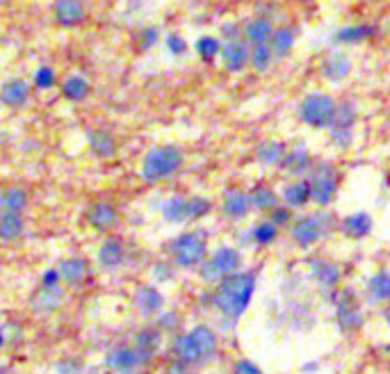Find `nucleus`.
Listing matches in <instances>:
<instances>
[{"label": "nucleus", "mask_w": 390, "mask_h": 374, "mask_svg": "<svg viewBox=\"0 0 390 374\" xmlns=\"http://www.w3.org/2000/svg\"><path fill=\"white\" fill-rule=\"evenodd\" d=\"M256 272H235L229 279L217 283L210 295L213 308L224 317V322L235 324L249 308L253 295H256Z\"/></svg>", "instance_id": "nucleus-1"}, {"label": "nucleus", "mask_w": 390, "mask_h": 374, "mask_svg": "<svg viewBox=\"0 0 390 374\" xmlns=\"http://www.w3.org/2000/svg\"><path fill=\"white\" fill-rule=\"evenodd\" d=\"M183 162H185V155L178 146H171V144L156 146V149H151L144 155L140 176L149 185H158V182L174 178L183 169Z\"/></svg>", "instance_id": "nucleus-2"}, {"label": "nucleus", "mask_w": 390, "mask_h": 374, "mask_svg": "<svg viewBox=\"0 0 390 374\" xmlns=\"http://www.w3.org/2000/svg\"><path fill=\"white\" fill-rule=\"evenodd\" d=\"M171 262L180 269L201 267L208 258V237L201 231H187L174 237L169 244Z\"/></svg>", "instance_id": "nucleus-3"}, {"label": "nucleus", "mask_w": 390, "mask_h": 374, "mask_svg": "<svg viewBox=\"0 0 390 374\" xmlns=\"http://www.w3.org/2000/svg\"><path fill=\"white\" fill-rule=\"evenodd\" d=\"M242 255L235 246H222L213 255H208L206 262L199 267V276L206 283H222L224 279H229L231 274L240 272Z\"/></svg>", "instance_id": "nucleus-4"}, {"label": "nucleus", "mask_w": 390, "mask_h": 374, "mask_svg": "<svg viewBox=\"0 0 390 374\" xmlns=\"http://www.w3.org/2000/svg\"><path fill=\"white\" fill-rule=\"evenodd\" d=\"M308 185H311L313 203L326 208L333 203L335 192H338V171L331 162H317L308 173Z\"/></svg>", "instance_id": "nucleus-5"}, {"label": "nucleus", "mask_w": 390, "mask_h": 374, "mask_svg": "<svg viewBox=\"0 0 390 374\" xmlns=\"http://www.w3.org/2000/svg\"><path fill=\"white\" fill-rule=\"evenodd\" d=\"M335 100L329 94H308L299 105V116L311 128H329L335 114Z\"/></svg>", "instance_id": "nucleus-6"}, {"label": "nucleus", "mask_w": 390, "mask_h": 374, "mask_svg": "<svg viewBox=\"0 0 390 374\" xmlns=\"http://www.w3.org/2000/svg\"><path fill=\"white\" fill-rule=\"evenodd\" d=\"M329 231V222H326V215H306V217H299L290 226V237H292V242L297 246H302V249H308V246L317 244L324 237V233Z\"/></svg>", "instance_id": "nucleus-7"}, {"label": "nucleus", "mask_w": 390, "mask_h": 374, "mask_svg": "<svg viewBox=\"0 0 390 374\" xmlns=\"http://www.w3.org/2000/svg\"><path fill=\"white\" fill-rule=\"evenodd\" d=\"M356 121H358V112H356V107H354V103L342 100V103L335 105V114L329 126V133H331V142L338 146V149H347L354 142V128H356Z\"/></svg>", "instance_id": "nucleus-8"}, {"label": "nucleus", "mask_w": 390, "mask_h": 374, "mask_svg": "<svg viewBox=\"0 0 390 374\" xmlns=\"http://www.w3.org/2000/svg\"><path fill=\"white\" fill-rule=\"evenodd\" d=\"M335 326L340 328V333L354 335L361 331L363 326V313L356 304V297L351 292H342V295L335 299Z\"/></svg>", "instance_id": "nucleus-9"}, {"label": "nucleus", "mask_w": 390, "mask_h": 374, "mask_svg": "<svg viewBox=\"0 0 390 374\" xmlns=\"http://www.w3.org/2000/svg\"><path fill=\"white\" fill-rule=\"evenodd\" d=\"M103 365L116 374H135L144 365V361H142V356L135 352V347L121 345V347H114V349L105 354Z\"/></svg>", "instance_id": "nucleus-10"}, {"label": "nucleus", "mask_w": 390, "mask_h": 374, "mask_svg": "<svg viewBox=\"0 0 390 374\" xmlns=\"http://www.w3.org/2000/svg\"><path fill=\"white\" fill-rule=\"evenodd\" d=\"M58 272H60L62 283L69 286V288H80V286H85V283H89V279H92V265H89L87 258H78V255L62 260Z\"/></svg>", "instance_id": "nucleus-11"}, {"label": "nucleus", "mask_w": 390, "mask_h": 374, "mask_svg": "<svg viewBox=\"0 0 390 374\" xmlns=\"http://www.w3.org/2000/svg\"><path fill=\"white\" fill-rule=\"evenodd\" d=\"M87 224L98 233H107L110 228L116 226L119 222V210L110 201H94L92 206L87 208Z\"/></svg>", "instance_id": "nucleus-12"}, {"label": "nucleus", "mask_w": 390, "mask_h": 374, "mask_svg": "<svg viewBox=\"0 0 390 374\" xmlns=\"http://www.w3.org/2000/svg\"><path fill=\"white\" fill-rule=\"evenodd\" d=\"M65 304V288L58 286V288H43L39 286V290L32 295L30 301V308L34 315H41V317H48L53 315L55 310Z\"/></svg>", "instance_id": "nucleus-13"}, {"label": "nucleus", "mask_w": 390, "mask_h": 374, "mask_svg": "<svg viewBox=\"0 0 390 374\" xmlns=\"http://www.w3.org/2000/svg\"><path fill=\"white\" fill-rule=\"evenodd\" d=\"M162 335H165V333H162L158 326H144V328H140L137 333H135L133 347H135V352L142 356L144 365L151 363L158 356L160 347H162Z\"/></svg>", "instance_id": "nucleus-14"}, {"label": "nucleus", "mask_w": 390, "mask_h": 374, "mask_svg": "<svg viewBox=\"0 0 390 374\" xmlns=\"http://www.w3.org/2000/svg\"><path fill=\"white\" fill-rule=\"evenodd\" d=\"M171 356H174V361L187 365V368H196V365L206 363L201 349L196 347L194 338L189 333H178L174 338V342H171Z\"/></svg>", "instance_id": "nucleus-15"}, {"label": "nucleus", "mask_w": 390, "mask_h": 374, "mask_svg": "<svg viewBox=\"0 0 390 374\" xmlns=\"http://www.w3.org/2000/svg\"><path fill=\"white\" fill-rule=\"evenodd\" d=\"M53 16L62 27H76L87 18V7L83 0H55Z\"/></svg>", "instance_id": "nucleus-16"}, {"label": "nucleus", "mask_w": 390, "mask_h": 374, "mask_svg": "<svg viewBox=\"0 0 390 374\" xmlns=\"http://www.w3.org/2000/svg\"><path fill=\"white\" fill-rule=\"evenodd\" d=\"M311 279L315 281V286L324 290V292H331L340 286V279H342V272L335 262L329 260H313L311 262Z\"/></svg>", "instance_id": "nucleus-17"}, {"label": "nucleus", "mask_w": 390, "mask_h": 374, "mask_svg": "<svg viewBox=\"0 0 390 374\" xmlns=\"http://www.w3.org/2000/svg\"><path fill=\"white\" fill-rule=\"evenodd\" d=\"M96 262L98 267L105 269V272H114L119 269L121 265L126 262V249L121 240H114V237H107V240L98 246V253H96Z\"/></svg>", "instance_id": "nucleus-18"}, {"label": "nucleus", "mask_w": 390, "mask_h": 374, "mask_svg": "<svg viewBox=\"0 0 390 374\" xmlns=\"http://www.w3.org/2000/svg\"><path fill=\"white\" fill-rule=\"evenodd\" d=\"M222 62L226 71L231 73H240L244 67L249 64V55H251V48L242 39L240 41H226L222 46Z\"/></svg>", "instance_id": "nucleus-19"}, {"label": "nucleus", "mask_w": 390, "mask_h": 374, "mask_svg": "<svg viewBox=\"0 0 390 374\" xmlns=\"http://www.w3.org/2000/svg\"><path fill=\"white\" fill-rule=\"evenodd\" d=\"M135 308L140 310L144 317H151V315H160V310L165 308V297H162V292L153 286H142L135 292Z\"/></svg>", "instance_id": "nucleus-20"}, {"label": "nucleus", "mask_w": 390, "mask_h": 374, "mask_svg": "<svg viewBox=\"0 0 390 374\" xmlns=\"http://www.w3.org/2000/svg\"><path fill=\"white\" fill-rule=\"evenodd\" d=\"M32 87L21 78L7 80L3 87H0V103L5 107H23L30 100Z\"/></svg>", "instance_id": "nucleus-21"}, {"label": "nucleus", "mask_w": 390, "mask_h": 374, "mask_svg": "<svg viewBox=\"0 0 390 374\" xmlns=\"http://www.w3.org/2000/svg\"><path fill=\"white\" fill-rule=\"evenodd\" d=\"M313 158L311 153H308L306 149H292L285 153L283 162H281V167H283V171L288 173V176H292L297 180H302L304 176H308L313 169Z\"/></svg>", "instance_id": "nucleus-22"}, {"label": "nucleus", "mask_w": 390, "mask_h": 374, "mask_svg": "<svg viewBox=\"0 0 390 374\" xmlns=\"http://www.w3.org/2000/svg\"><path fill=\"white\" fill-rule=\"evenodd\" d=\"M222 210L224 215L229 219H244L251 213V196L249 192H242V189H229L224 194L222 201Z\"/></svg>", "instance_id": "nucleus-23"}, {"label": "nucleus", "mask_w": 390, "mask_h": 374, "mask_svg": "<svg viewBox=\"0 0 390 374\" xmlns=\"http://www.w3.org/2000/svg\"><path fill=\"white\" fill-rule=\"evenodd\" d=\"M87 144L96 158L110 160L116 155V140L110 131H103V128H94V131L87 133Z\"/></svg>", "instance_id": "nucleus-24"}, {"label": "nucleus", "mask_w": 390, "mask_h": 374, "mask_svg": "<svg viewBox=\"0 0 390 374\" xmlns=\"http://www.w3.org/2000/svg\"><path fill=\"white\" fill-rule=\"evenodd\" d=\"M271 34H274V25L267 16H256L242 27V36L247 39L251 46H265L269 44Z\"/></svg>", "instance_id": "nucleus-25"}, {"label": "nucleus", "mask_w": 390, "mask_h": 374, "mask_svg": "<svg viewBox=\"0 0 390 374\" xmlns=\"http://www.w3.org/2000/svg\"><path fill=\"white\" fill-rule=\"evenodd\" d=\"M30 206V196L23 187H5L0 189V213L23 215Z\"/></svg>", "instance_id": "nucleus-26"}, {"label": "nucleus", "mask_w": 390, "mask_h": 374, "mask_svg": "<svg viewBox=\"0 0 390 374\" xmlns=\"http://www.w3.org/2000/svg\"><path fill=\"white\" fill-rule=\"evenodd\" d=\"M351 73V60L344 53H331L322 62V76L331 82H342Z\"/></svg>", "instance_id": "nucleus-27"}, {"label": "nucleus", "mask_w": 390, "mask_h": 374, "mask_svg": "<svg viewBox=\"0 0 390 374\" xmlns=\"http://www.w3.org/2000/svg\"><path fill=\"white\" fill-rule=\"evenodd\" d=\"M189 335L194 338L196 347L201 349L203 359L210 361L217 356V352H220V338H217V333L213 331L208 324H196L194 328H189Z\"/></svg>", "instance_id": "nucleus-28"}, {"label": "nucleus", "mask_w": 390, "mask_h": 374, "mask_svg": "<svg viewBox=\"0 0 390 374\" xmlns=\"http://www.w3.org/2000/svg\"><path fill=\"white\" fill-rule=\"evenodd\" d=\"M372 226H375V222H372V217L368 213H354L342 219L340 231L349 240H363V237H368L372 233Z\"/></svg>", "instance_id": "nucleus-29"}, {"label": "nucleus", "mask_w": 390, "mask_h": 374, "mask_svg": "<svg viewBox=\"0 0 390 374\" xmlns=\"http://www.w3.org/2000/svg\"><path fill=\"white\" fill-rule=\"evenodd\" d=\"M365 290L372 304H386V301H390V272L379 269L377 274H372L368 279Z\"/></svg>", "instance_id": "nucleus-30"}, {"label": "nucleus", "mask_w": 390, "mask_h": 374, "mask_svg": "<svg viewBox=\"0 0 390 374\" xmlns=\"http://www.w3.org/2000/svg\"><path fill=\"white\" fill-rule=\"evenodd\" d=\"M283 201H285V206L290 210H295V208H306L308 203L313 201L311 196V185H308V180H292L290 185H285L283 189Z\"/></svg>", "instance_id": "nucleus-31"}, {"label": "nucleus", "mask_w": 390, "mask_h": 374, "mask_svg": "<svg viewBox=\"0 0 390 374\" xmlns=\"http://www.w3.org/2000/svg\"><path fill=\"white\" fill-rule=\"evenodd\" d=\"M295 41H297V32L292 30V27H278L269 39V51L276 60H283L292 53Z\"/></svg>", "instance_id": "nucleus-32"}, {"label": "nucleus", "mask_w": 390, "mask_h": 374, "mask_svg": "<svg viewBox=\"0 0 390 374\" xmlns=\"http://www.w3.org/2000/svg\"><path fill=\"white\" fill-rule=\"evenodd\" d=\"M285 144L283 142H276V140H267L258 146L256 151V158L260 164H265V167H281V162L285 158Z\"/></svg>", "instance_id": "nucleus-33"}, {"label": "nucleus", "mask_w": 390, "mask_h": 374, "mask_svg": "<svg viewBox=\"0 0 390 374\" xmlns=\"http://www.w3.org/2000/svg\"><path fill=\"white\" fill-rule=\"evenodd\" d=\"M25 233V219L23 215L0 213V240L16 242Z\"/></svg>", "instance_id": "nucleus-34"}, {"label": "nucleus", "mask_w": 390, "mask_h": 374, "mask_svg": "<svg viewBox=\"0 0 390 374\" xmlns=\"http://www.w3.org/2000/svg\"><path fill=\"white\" fill-rule=\"evenodd\" d=\"M251 208L253 210H260V213H271L274 208H278V194L269 185H256L251 192Z\"/></svg>", "instance_id": "nucleus-35"}, {"label": "nucleus", "mask_w": 390, "mask_h": 374, "mask_svg": "<svg viewBox=\"0 0 390 374\" xmlns=\"http://www.w3.org/2000/svg\"><path fill=\"white\" fill-rule=\"evenodd\" d=\"M162 217L169 224H185L187 222V199L185 196H171L162 203Z\"/></svg>", "instance_id": "nucleus-36"}, {"label": "nucleus", "mask_w": 390, "mask_h": 374, "mask_svg": "<svg viewBox=\"0 0 390 374\" xmlns=\"http://www.w3.org/2000/svg\"><path fill=\"white\" fill-rule=\"evenodd\" d=\"M62 94L71 103H80V100H85L89 96V82L83 76H69L62 82Z\"/></svg>", "instance_id": "nucleus-37"}, {"label": "nucleus", "mask_w": 390, "mask_h": 374, "mask_svg": "<svg viewBox=\"0 0 390 374\" xmlns=\"http://www.w3.org/2000/svg\"><path fill=\"white\" fill-rule=\"evenodd\" d=\"M372 32H375V27H370V25H349L335 32L333 39L338 44H361V41H365L368 36H372Z\"/></svg>", "instance_id": "nucleus-38"}, {"label": "nucleus", "mask_w": 390, "mask_h": 374, "mask_svg": "<svg viewBox=\"0 0 390 374\" xmlns=\"http://www.w3.org/2000/svg\"><path fill=\"white\" fill-rule=\"evenodd\" d=\"M213 213V201L208 196H192L187 199V222H196Z\"/></svg>", "instance_id": "nucleus-39"}, {"label": "nucleus", "mask_w": 390, "mask_h": 374, "mask_svg": "<svg viewBox=\"0 0 390 374\" xmlns=\"http://www.w3.org/2000/svg\"><path fill=\"white\" fill-rule=\"evenodd\" d=\"M253 242L260 244V246H269V244H274L276 242V237H278V228L274 226L267 219V222H260L253 226Z\"/></svg>", "instance_id": "nucleus-40"}, {"label": "nucleus", "mask_w": 390, "mask_h": 374, "mask_svg": "<svg viewBox=\"0 0 390 374\" xmlns=\"http://www.w3.org/2000/svg\"><path fill=\"white\" fill-rule=\"evenodd\" d=\"M271 60H274V55H271V51H269V44H265V46H253V48H251L249 64L253 67V71H258V73L267 71Z\"/></svg>", "instance_id": "nucleus-41"}, {"label": "nucleus", "mask_w": 390, "mask_h": 374, "mask_svg": "<svg viewBox=\"0 0 390 374\" xmlns=\"http://www.w3.org/2000/svg\"><path fill=\"white\" fill-rule=\"evenodd\" d=\"M196 53L203 62H213L217 55L222 53V44L215 39V36H201L196 41Z\"/></svg>", "instance_id": "nucleus-42"}, {"label": "nucleus", "mask_w": 390, "mask_h": 374, "mask_svg": "<svg viewBox=\"0 0 390 374\" xmlns=\"http://www.w3.org/2000/svg\"><path fill=\"white\" fill-rule=\"evenodd\" d=\"M34 87H37L39 91L55 87V71H53L51 67H39L37 71H34Z\"/></svg>", "instance_id": "nucleus-43"}, {"label": "nucleus", "mask_w": 390, "mask_h": 374, "mask_svg": "<svg viewBox=\"0 0 390 374\" xmlns=\"http://www.w3.org/2000/svg\"><path fill=\"white\" fill-rule=\"evenodd\" d=\"M153 281H158V283H167L174 279V274H176V265L174 262H169V260H160L153 265Z\"/></svg>", "instance_id": "nucleus-44"}, {"label": "nucleus", "mask_w": 390, "mask_h": 374, "mask_svg": "<svg viewBox=\"0 0 390 374\" xmlns=\"http://www.w3.org/2000/svg\"><path fill=\"white\" fill-rule=\"evenodd\" d=\"M269 222L274 224L276 228L278 226H292V210H290L288 206H278V208H274L269 213Z\"/></svg>", "instance_id": "nucleus-45"}, {"label": "nucleus", "mask_w": 390, "mask_h": 374, "mask_svg": "<svg viewBox=\"0 0 390 374\" xmlns=\"http://www.w3.org/2000/svg\"><path fill=\"white\" fill-rule=\"evenodd\" d=\"M178 324H180V317L176 313H162L158 317V324L156 326L160 328L162 333H176Z\"/></svg>", "instance_id": "nucleus-46"}, {"label": "nucleus", "mask_w": 390, "mask_h": 374, "mask_svg": "<svg viewBox=\"0 0 390 374\" xmlns=\"http://www.w3.org/2000/svg\"><path fill=\"white\" fill-rule=\"evenodd\" d=\"M233 374H265L256 363H251V361H244L240 359L238 363L233 365Z\"/></svg>", "instance_id": "nucleus-47"}, {"label": "nucleus", "mask_w": 390, "mask_h": 374, "mask_svg": "<svg viewBox=\"0 0 390 374\" xmlns=\"http://www.w3.org/2000/svg\"><path fill=\"white\" fill-rule=\"evenodd\" d=\"M167 48L174 53V55H183L187 51V44L180 34H169L167 36Z\"/></svg>", "instance_id": "nucleus-48"}, {"label": "nucleus", "mask_w": 390, "mask_h": 374, "mask_svg": "<svg viewBox=\"0 0 390 374\" xmlns=\"http://www.w3.org/2000/svg\"><path fill=\"white\" fill-rule=\"evenodd\" d=\"M39 286H43V288H58V286H62V279H60V272L58 269H46L41 274V283Z\"/></svg>", "instance_id": "nucleus-49"}, {"label": "nucleus", "mask_w": 390, "mask_h": 374, "mask_svg": "<svg viewBox=\"0 0 390 374\" xmlns=\"http://www.w3.org/2000/svg\"><path fill=\"white\" fill-rule=\"evenodd\" d=\"M55 370L58 374H78L80 372V361L76 359H65V361H60L55 365Z\"/></svg>", "instance_id": "nucleus-50"}, {"label": "nucleus", "mask_w": 390, "mask_h": 374, "mask_svg": "<svg viewBox=\"0 0 390 374\" xmlns=\"http://www.w3.org/2000/svg\"><path fill=\"white\" fill-rule=\"evenodd\" d=\"M222 34L226 41H240L242 36V27L238 23H224L222 25Z\"/></svg>", "instance_id": "nucleus-51"}, {"label": "nucleus", "mask_w": 390, "mask_h": 374, "mask_svg": "<svg viewBox=\"0 0 390 374\" xmlns=\"http://www.w3.org/2000/svg\"><path fill=\"white\" fill-rule=\"evenodd\" d=\"M156 41H158V30H156V27H147V30H142V48L144 51L151 48Z\"/></svg>", "instance_id": "nucleus-52"}, {"label": "nucleus", "mask_w": 390, "mask_h": 374, "mask_svg": "<svg viewBox=\"0 0 390 374\" xmlns=\"http://www.w3.org/2000/svg\"><path fill=\"white\" fill-rule=\"evenodd\" d=\"M167 374H192V368H187V365L174 361V363H171L169 368H167Z\"/></svg>", "instance_id": "nucleus-53"}, {"label": "nucleus", "mask_w": 390, "mask_h": 374, "mask_svg": "<svg viewBox=\"0 0 390 374\" xmlns=\"http://www.w3.org/2000/svg\"><path fill=\"white\" fill-rule=\"evenodd\" d=\"M5 345H7V335H5V331H3V326H0V349H3Z\"/></svg>", "instance_id": "nucleus-54"}, {"label": "nucleus", "mask_w": 390, "mask_h": 374, "mask_svg": "<svg viewBox=\"0 0 390 374\" xmlns=\"http://www.w3.org/2000/svg\"><path fill=\"white\" fill-rule=\"evenodd\" d=\"M386 322L390 324V313H386Z\"/></svg>", "instance_id": "nucleus-55"}]
</instances>
